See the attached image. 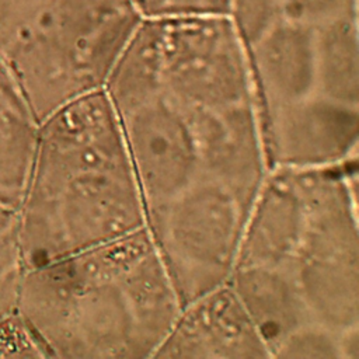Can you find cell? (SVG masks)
<instances>
[{"label":"cell","mask_w":359,"mask_h":359,"mask_svg":"<svg viewBox=\"0 0 359 359\" xmlns=\"http://www.w3.org/2000/svg\"><path fill=\"white\" fill-rule=\"evenodd\" d=\"M17 222L27 268L144 227L133 165L104 90L39 122Z\"/></svg>","instance_id":"5"},{"label":"cell","mask_w":359,"mask_h":359,"mask_svg":"<svg viewBox=\"0 0 359 359\" xmlns=\"http://www.w3.org/2000/svg\"><path fill=\"white\" fill-rule=\"evenodd\" d=\"M0 358H46L34 331L15 309L0 316Z\"/></svg>","instance_id":"10"},{"label":"cell","mask_w":359,"mask_h":359,"mask_svg":"<svg viewBox=\"0 0 359 359\" xmlns=\"http://www.w3.org/2000/svg\"><path fill=\"white\" fill-rule=\"evenodd\" d=\"M143 18L136 0H0V62L41 122L104 90Z\"/></svg>","instance_id":"6"},{"label":"cell","mask_w":359,"mask_h":359,"mask_svg":"<svg viewBox=\"0 0 359 359\" xmlns=\"http://www.w3.org/2000/svg\"><path fill=\"white\" fill-rule=\"evenodd\" d=\"M25 269L17 213L0 209V316L15 309Z\"/></svg>","instance_id":"9"},{"label":"cell","mask_w":359,"mask_h":359,"mask_svg":"<svg viewBox=\"0 0 359 359\" xmlns=\"http://www.w3.org/2000/svg\"><path fill=\"white\" fill-rule=\"evenodd\" d=\"M358 160L269 170L226 282L271 359H359Z\"/></svg>","instance_id":"2"},{"label":"cell","mask_w":359,"mask_h":359,"mask_svg":"<svg viewBox=\"0 0 359 359\" xmlns=\"http://www.w3.org/2000/svg\"><path fill=\"white\" fill-rule=\"evenodd\" d=\"M143 17L224 14L229 15L231 0H136Z\"/></svg>","instance_id":"11"},{"label":"cell","mask_w":359,"mask_h":359,"mask_svg":"<svg viewBox=\"0 0 359 359\" xmlns=\"http://www.w3.org/2000/svg\"><path fill=\"white\" fill-rule=\"evenodd\" d=\"M269 168L359 156L358 0H231Z\"/></svg>","instance_id":"3"},{"label":"cell","mask_w":359,"mask_h":359,"mask_svg":"<svg viewBox=\"0 0 359 359\" xmlns=\"http://www.w3.org/2000/svg\"><path fill=\"white\" fill-rule=\"evenodd\" d=\"M104 91L133 165L144 230L185 304L226 282L271 170L231 20L144 17Z\"/></svg>","instance_id":"1"},{"label":"cell","mask_w":359,"mask_h":359,"mask_svg":"<svg viewBox=\"0 0 359 359\" xmlns=\"http://www.w3.org/2000/svg\"><path fill=\"white\" fill-rule=\"evenodd\" d=\"M154 358L271 359L251 314L227 282L182 304Z\"/></svg>","instance_id":"7"},{"label":"cell","mask_w":359,"mask_h":359,"mask_svg":"<svg viewBox=\"0 0 359 359\" xmlns=\"http://www.w3.org/2000/svg\"><path fill=\"white\" fill-rule=\"evenodd\" d=\"M39 119L0 62V209L15 212L24 196Z\"/></svg>","instance_id":"8"},{"label":"cell","mask_w":359,"mask_h":359,"mask_svg":"<svg viewBox=\"0 0 359 359\" xmlns=\"http://www.w3.org/2000/svg\"><path fill=\"white\" fill-rule=\"evenodd\" d=\"M182 307L147 231L139 229L28 266L15 310L46 358H154Z\"/></svg>","instance_id":"4"}]
</instances>
